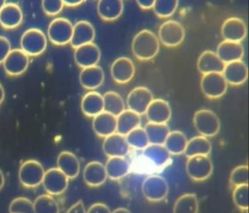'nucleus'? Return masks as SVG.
<instances>
[{
	"label": "nucleus",
	"mask_w": 249,
	"mask_h": 213,
	"mask_svg": "<svg viewBox=\"0 0 249 213\" xmlns=\"http://www.w3.org/2000/svg\"><path fill=\"white\" fill-rule=\"evenodd\" d=\"M160 42L151 30H142L137 33L132 43V51L137 59L150 60L158 55Z\"/></svg>",
	"instance_id": "nucleus-1"
},
{
	"label": "nucleus",
	"mask_w": 249,
	"mask_h": 213,
	"mask_svg": "<svg viewBox=\"0 0 249 213\" xmlns=\"http://www.w3.org/2000/svg\"><path fill=\"white\" fill-rule=\"evenodd\" d=\"M193 122L198 133L207 138L216 135L221 128L219 118L209 109H200L195 112Z\"/></svg>",
	"instance_id": "nucleus-2"
},
{
	"label": "nucleus",
	"mask_w": 249,
	"mask_h": 213,
	"mask_svg": "<svg viewBox=\"0 0 249 213\" xmlns=\"http://www.w3.org/2000/svg\"><path fill=\"white\" fill-rule=\"evenodd\" d=\"M21 47L29 57L38 56L47 47V38L39 29H29L21 36Z\"/></svg>",
	"instance_id": "nucleus-3"
},
{
	"label": "nucleus",
	"mask_w": 249,
	"mask_h": 213,
	"mask_svg": "<svg viewBox=\"0 0 249 213\" xmlns=\"http://www.w3.org/2000/svg\"><path fill=\"white\" fill-rule=\"evenodd\" d=\"M45 170L40 162L28 160L22 163L18 171V179L23 186L34 188L43 182Z\"/></svg>",
	"instance_id": "nucleus-4"
},
{
	"label": "nucleus",
	"mask_w": 249,
	"mask_h": 213,
	"mask_svg": "<svg viewBox=\"0 0 249 213\" xmlns=\"http://www.w3.org/2000/svg\"><path fill=\"white\" fill-rule=\"evenodd\" d=\"M186 170L191 179L200 182L211 176L213 171V165L208 155L194 156L188 158Z\"/></svg>",
	"instance_id": "nucleus-5"
},
{
	"label": "nucleus",
	"mask_w": 249,
	"mask_h": 213,
	"mask_svg": "<svg viewBox=\"0 0 249 213\" xmlns=\"http://www.w3.org/2000/svg\"><path fill=\"white\" fill-rule=\"evenodd\" d=\"M228 84L222 73H210L204 74L200 81L202 93L210 99L222 97L227 90Z\"/></svg>",
	"instance_id": "nucleus-6"
},
{
	"label": "nucleus",
	"mask_w": 249,
	"mask_h": 213,
	"mask_svg": "<svg viewBox=\"0 0 249 213\" xmlns=\"http://www.w3.org/2000/svg\"><path fill=\"white\" fill-rule=\"evenodd\" d=\"M186 36L184 27L178 21L169 20L159 29V40L167 47H176L183 41Z\"/></svg>",
	"instance_id": "nucleus-7"
},
{
	"label": "nucleus",
	"mask_w": 249,
	"mask_h": 213,
	"mask_svg": "<svg viewBox=\"0 0 249 213\" xmlns=\"http://www.w3.org/2000/svg\"><path fill=\"white\" fill-rule=\"evenodd\" d=\"M142 191L148 201H161L168 195V182L162 176L151 175L142 182Z\"/></svg>",
	"instance_id": "nucleus-8"
},
{
	"label": "nucleus",
	"mask_w": 249,
	"mask_h": 213,
	"mask_svg": "<svg viewBox=\"0 0 249 213\" xmlns=\"http://www.w3.org/2000/svg\"><path fill=\"white\" fill-rule=\"evenodd\" d=\"M73 25L65 18L53 19L48 28V38L53 44L64 46L71 42Z\"/></svg>",
	"instance_id": "nucleus-9"
},
{
	"label": "nucleus",
	"mask_w": 249,
	"mask_h": 213,
	"mask_svg": "<svg viewBox=\"0 0 249 213\" xmlns=\"http://www.w3.org/2000/svg\"><path fill=\"white\" fill-rule=\"evenodd\" d=\"M153 100L154 95L149 89L145 87H138L134 88L128 95L126 104L129 110L142 115L145 113Z\"/></svg>",
	"instance_id": "nucleus-10"
},
{
	"label": "nucleus",
	"mask_w": 249,
	"mask_h": 213,
	"mask_svg": "<svg viewBox=\"0 0 249 213\" xmlns=\"http://www.w3.org/2000/svg\"><path fill=\"white\" fill-rule=\"evenodd\" d=\"M42 184L49 195H58L66 191L69 179L57 168H52L45 172Z\"/></svg>",
	"instance_id": "nucleus-11"
},
{
	"label": "nucleus",
	"mask_w": 249,
	"mask_h": 213,
	"mask_svg": "<svg viewBox=\"0 0 249 213\" xmlns=\"http://www.w3.org/2000/svg\"><path fill=\"white\" fill-rule=\"evenodd\" d=\"M4 69L11 77L24 74L30 64L29 56L21 49H12L3 62Z\"/></svg>",
	"instance_id": "nucleus-12"
},
{
	"label": "nucleus",
	"mask_w": 249,
	"mask_h": 213,
	"mask_svg": "<svg viewBox=\"0 0 249 213\" xmlns=\"http://www.w3.org/2000/svg\"><path fill=\"white\" fill-rule=\"evenodd\" d=\"M101 58L100 48L94 43H87L75 49L74 59L80 68H85L97 65Z\"/></svg>",
	"instance_id": "nucleus-13"
},
{
	"label": "nucleus",
	"mask_w": 249,
	"mask_h": 213,
	"mask_svg": "<svg viewBox=\"0 0 249 213\" xmlns=\"http://www.w3.org/2000/svg\"><path fill=\"white\" fill-rule=\"evenodd\" d=\"M247 26L243 19L237 17L227 19L221 27V36L224 40L240 43L247 36Z\"/></svg>",
	"instance_id": "nucleus-14"
},
{
	"label": "nucleus",
	"mask_w": 249,
	"mask_h": 213,
	"mask_svg": "<svg viewBox=\"0 0 249 213\" xmlns=\"http://www.w3.org/2000/svg\"><path fill=\"white\" fill-rule=\"evenodd\" d=\"M112 78L118 84H126L133 78L135 67L132 59L126 57L116 59L110 68Z\"/></svg>",
	"instance_id": "nucleus-15"
},
{
	"label": "nucleus",
	"mask_w": 249,
	"mask_h": 213,
	"mask_svg": "<svg viewBox=\"0 0 249 213\" xmlns=\"http://www.w3.org/2000/svg\"><path fill=\"white\" fill-rule=\"evenodd\" d=\"M103 150L108 157H124L129 153V146L124 136L115 133L105 138Z\"/></svg>",
	"instance_id": "nucleus-16"
},
{
	"label": "nucleus",
	"mask_w": 249,
	"mask_h": 213,
	"mask_svg": "<svg viewBox=\"0 0 249 213\" xmlns=\"http://www.w3.org/2000/svg\"><path fill=\"white\" fill-rule=\"evenodd\" d=\"M95 36V29L94 26L89 21L82 20L78 21L73 26L72 38L70 43L72 47L75 49L83 45L93 43Z\"/></svg>",
	"instance_id": "nucleus-17"
},
{
	"label": "nucleus",
	"mask_w": 249,
	"mask_h": 213,
	"mask_svg": "<svg viewBox=\"0 0 249 213\" xmlns=\"http://www.w3.org/2000/svg\"><path fill=\"white\" fill-rule=\"evenodd\" d=\"M147 119L153 123L167 124L172 116L170 105L162 99H154L145 112Z\"/></svg>",
	"instance_id": "nucleus-18"
},
{
	"label": "nucleus",
	"mask_w": 249,
	"mask_h": 213,
	"mask_svg": "<svg viewBox=\"0 0 249 213\" xmlns=\"http://www.w3.org/2000/svg\"><path fill=\"white\" fill-rule=\"evenodd\" d=\"M223 76L227 84L231 85H240L244 84L249 76L247 65L243 60L234 61L225 64Z\"/></svg>",
	"instance_id": "nucleus-19"
},
{
	"label": "nucleus",
	"mask_w": 249,
	"mask_h": 213,
	"mask_svg": "<svg viewBox=\"0 0 249 213\" xmlns=\"http://www.w3.org/2000/svg\"><path fill=\"white\" fill-rule=\"evenodd\" d=\"M83 178L87 185L93 188L101 186L107 176L105 165L99 161H91L84 168Z\"/></svg>",
	"instance_id": "nucleus-20"
},
{
	"label": "nucleus",
	"mask_w": 249,
	"mask_h": 213,
	"mask_svg": "<svg viewBox=\"0 0 249 213\" xmlns=\"http://www.w3.org/2000/svg\"><path fill=\"white\" fill-rule=\"evenodd\" d=\"M216 55L224 64L242 60L244 56V48L240 43L224 40L218 44Z\"/></svg>",
	"instance_id": "nucleus-21"
},
{
	"label": "nucleus",
	"mask_w": 249,
	"mask_h": 213,
	"mask_svg": "<svg viewBox=\"0 0 249 213\" xmlns=\"http://www.w3.org/2000/svg\"><path fill=\"white\" fill-rule=\"evenodd\" d=\"M105 73L99 65L83 68L79 76V81L84 88L94 90L104 82Z\"/></svg>",
	"instance_id": "nucleus-22"
},
{
	"label": "nucleus",
	"mask_w": 249,
	"mask_h": 213,
	"mask_svg": "<svg viewBox=\"0 0 249 213\" xmlns=\"http://www.w3.org/2000/svg\"><path fill=\"white\" fill-rule=\"evenodd\" d=\"M92 128L98 136H109L116 133V116L103 111L93 117Z\"/></svg>",
	"instance_id": "nucleus-23"
},
{
	"label": "nucleus",
	"mask_w": 249,
	"mask_h": 213,
	"mask_svg": "<svg viewBox=\"0 0 249 213\" xmlns=\"http://www.w3.org/2000/svg\"><path fill=\"white\" fill-rule=\"evenodd\" d=\"M196 67L199 72L204 75L210 73H222L225 64L215 52L207 50L202 52L198 58Z\"/></svg>",
	"instance_id": "nucleus-24"
},
{
	"label": "nucleus",
	"mask_w": 249,
	"mask_h": 213,
	"mask_svg": "<svg viewBox=\"0 0 249 213\" xmlns=\"http://www.w3.org/2000/svg\"><path fill=\"white\" fill-rule=\"evenodd\" d=\"M23 21L21 8L15 3H6L0 11V24L8 30L16 28Z\"/></svg>",
	"instance_id": "nucleus-25"
},
{
	"label": "nucleus",
	"mask_w": 249,
	"mask_h": 213,
	"mask_svg": "<svg viewBox=\"0 0 249 213\" xmlns=\"http://www.w3.org/2000/svg\"><path fill=\"white\" fill-rule=\"evenodd\" d=\"M57 169L68 179H74L79 174L81 164L75 154L69 151H63L57 158Z\"/></svg>",
	"instance_id": "nucleus-26"
},
{
	"label": "nucleus",
	"mask_w": 249,
	"mask_h": 213,
	"mask_svg": "<svg viewBox=\"0 0 249 213\" xmlns=\"http://www.w3.org/2000/svg\"><path fill=\"white\" fill-rule=\"evenodd\" d=\"M124 12L122 0H100L97 3L99 17L104 21H112L118 19Z\"/></svg>",
	"instance_id": "nucleus-27"
},
{
	"label": "nucleus",
	"mask_w": 249,
	"mask_h": 213,
	"mask_svg": "<svg viewBox=\"0 0 249 213\" xmlns=\"http://www.w3.org/2000/svg\"><path fill=\"white\" fill-rule=\"evenodd\" d=\"M116 132L126 136L132 130L141 127V116L129 109H125L119 116H116Z\"/></svg>",
	"instance_id": "nucleus-28"
},
{
	"label": "nucleus",
	"mask_w": 249,
	"mask_h": 213,
	"mask_svg": "<svg viewBox=\"0 0 249 213\" xmlns=\"http://www.w3.org/2000/svg\"><path fill=\"white\" fill-rule=\"evenodd\" d=\"M81 110L89 117H94L103 112L104 110L103 96L97 92H89L83 97Z\"/></svg>",
	"instance_id": "nucleus-29"
},
{
	"label": "nucleus",
	"mask_w": 249,
	"mask_h": 213,
	"mask_svg": "<svg viewBox=\"0 0 249 213\" xmlns=\"http://www.w3.org/2000/svg\"><path fill=\"white\" fill-rule=\"evenodd\" d=\"M105 167L107 178L112 180H118L128 174L130 165L124 157H109Z\"/></svg>",
	"instance_id": "nucleus-30"
},
{
	"label": "nucleus",
	"mask_w": 249,
	"mask_h": 213,
	"mask_svg": "<svg viewBox=\"0 0 249 213\" xmlns=\"http://www.w3.org/2000/svg\"><path fill=\"white\" fill-rule=\"evenodd\" d=\"M212 150V144L207 137L197 136L189 140L184 154L188 158L196 155H208Z\"/></svg>",
	"instance_id": "nucleus-31"
},
{
	"label": "nucleus",
	"mask_w": 249,
	"mask_h": 213,
	"mask_svg": "<svg viewBox=\"0 0 249 213\" xmlns=\"http://www.w3.org/2000/svg\"><path fill=\"white\" fill-rule=\"evenodd\" d=\"M188 140L181 131H170L164 143V146L170 155H180L184 153Z\"/></svg>",
	"instance_id": "nucleus-32"
},
{
	"label": "nucleus",
	"mask_w": 249,
	"mask_h": 213,
	"mask_svg": "<svg viewBox=\"0 0 249 213\" xmlns=\"http://www.w3.org/2000/svg\"><path fill=\"white\" fill-rule=\"evenodd\" d=\"M149 144H164L170 128L167 124L153 123L148 122L144 128Z\"/></svg>",
	"instance_id": "nucleus-33"
},
{
	"label": "nucleus",
	"mask_w": 249,
	"mask_h": 213,
	"mask_svg": "<svg viewBox=\"0 0 249 213\" xmlns=\"http://www.w3.org/2000/svg\"><path fill=\"white\" fill-rule=\"evenodd\" d=\"M144 156L157 166H162L170 160V154L164 144H149L144 149Z\"/></svg>",
	"instance_id": "nucleus-34"
},
{
	"label": "nucleus",
	"mask_w": 249,
	"mask_h": 213,
	"mask_svg": "<svg viewBox=\"0 0 249 213\" xmlns=\"http://www.w3.org/2000/svg\"><path fill=\"white\" fill-rule=\"evenodd\" d=\"M199 201L195 194L180 195L173 206V213H198Z\"/></svg>",
	"instance_id": "nucleus-35"
},
{
	"label": "nucleus",
	"mask_w": 249,
	"mask_h": 213,
	"mask_svg": "<svg viewBox=\"0 0 249 213\" xmlns=\"http://www.w3.org/2000/svg\"><path fill=\"white\" fill-rule=\"evenodd\" d=\"M104 112L117 116L125 110V103L119 93L108 91L103 96Z\"/></svg>",
	"instance_id": "nucleus-36"
},
{
	"label": "nucleus",
	"mask_w": 249,
	"mask_h": 213,
	"mask_svg": "<svg viewBox=\"0 0 249 213\" xmlns=\"http://www.w3.org/2000/svg\"><path fill=\"white\" fill-rule=\"evenodd\" d=\"M35 213H59V204L53 196L49 194L39 195L34 202Z\"/></svg>",
	"instance_id": "nucleus-37"
},
{
	"label": "nucleus",
	"mask_w": 249,
	"mask_h": 213,
	"mask_svg": "<svg viewBox=\"0 0 249 213\" xmlns=\"http://www.w3.org/2000/svg\"><path fill=\"white\" fill-rule=\"evenodd\" d=\"M126 140L129 147L138 150H144L149 145L146 133L143 128L138 127L132 130L126 136Z\"/></svg>",
	"instance_id": "nucleus-38"
},
{
	"label": "nucleus",
	"mask_w": 249,
	"mask_h": 213,
	"mask_svg": "<svg viewBox=\"0 0 249 213\" xmlns=\"http://www.w3.org/2000/svg\"><path fill=\"white\" fill-rule=\"evenodd\" d=\"M178 4V0H156L153 9L160 18H168L175 14Z\"/></svg>",
	"instance_id": "nucleus-39"
},
{
	"label": "nucleus",
	"mask_w": 249,
	"mask_h": 213,
	"mask_svg": "<svg viewBox=\"0 0 249 213\" xmlns=\"http://www.w3.org/2000/svg\"><path fill=\"white\" fill-rule=\"evenodd\" d=\"M249 185L235 187L232 198L237 208L245 211L249 210Z\"/></svg>",
	"instance_id": "nucleus-40"
},
{
	"label": "nucleus",
	"mask_w": 249,
	"mask_h": 213,
	"mask_svg": "<svg viewBox=\"0 0 249 213\" xmlns=\"http://www.w3.org/2000/svg\"><path fill=\"white\" fill-rule=\"evenodd\" d=\"M10 213H35L33 201L25 197H18L11 201Z\"/></svg>",
	"instance_id": "nucleus-41"
},
{
	"label": "nucleus",
	"mask_w": 249,
	"mask_h": 213,
	"mask_svg": "<svg viewBox=\"0 0 249 213\" xmlns=\"http://www.w3.org/2000/svg\"><path fill=\"white\" fill-rule=\"evenodd\" d=\"M230 180L234 187L249 185V166L242 165L234 168L231 171Z\"/></svg>",
	"instance_id": "nucleus-42"
},
{
	"label": "nucleus",
	"mask_w": 249,
	"mask_h": 213,
	"mask_svg": "<svg viewBox=\"0 0 249 213\" xmlns=\"http://www.w3.org/2000/svg\"><path fill=\"white\" fill-rule=\"evenodd\" d=\"M64 3L62 0H43L42 8L45 14L48 16H56L60 14L63 9Z\"/></svg>",
	"instance_id": "nucleus-43"
},
{
	"label": "nucleus",
	"mask_w": 249,
	"mask_h": 213,
	"mask_svg": "<svg viewBox=\"0 0 249 213\" xmlns=\"http://www.w3.org/2000/svg\"><path fill=\"white\" fill-rule=\"evenodd\" d=\"M11 49V45L7 38L0 36V64L3 63Z\"/></svg>",
	"instance_id": "nucleus-44"
},
{
	"label": "nucleus",
	"mask_w": 249,
	"mask_h": 213,
	"mask_svg": "<svg viewBox=\"0 0 249 213\" xmlns=\"http://www.w3.org/2000/svg\"><path fill=\"white\" fill-rule=\"evenodd\" d=\"M111 210L103 203H95L87 210V213H111Z\"/></svg>",
	"instance_id": "nucleus-45"
},
{
	"label": "nucleus",
	"mask_w": 249,
	"mask_h": 213,
	"mask_svg": "<svg viewBox=\"0 0 249 213\" xmlns=\"http://www.w3.org/2000/svg\"><path fill=\"white\" fill-rule=\"evenodd\" d=\"M66 213H87L84 202L81 200L75 202L73 205L71 206Z\"/></svg>",
	"instance_id": "nucleus-46"
},
{
	"label": "nucleus",
	"mask_w": 249,
	"mask_h": 213,
	"mask_svg": "<svg viewBox=\"0 0 249 213\" xmlns=\"http://www.w3.org/2000/svg\"><path fill=\"white\" fill-rule=\"evenodd\" d=\"M155 0H138L137 3L138 6L143 10L153 9Z\"/></svg>",
	"instance_id": "nucleus-47"
},
{
	"label": "nucleus",
	"mask_w": 249,
	"mask_h": 213,
	"mask_svg": "<svg viewBox=\"0 0 249 213\" xmlns=\"http://www.w3.org/2000/svg\"><path fill=\"white\" fill-rule=\"evenodd\" d=\"M85 1L82 0H64V5L68 7H76L81 5Z\"/></svg>",
	"instance_id": "nucleus-48"
},
{
	"label": "nucleus",
	"mask_w": 249,
	"mask_h": 213,
	"mask_svg": "<svg viewBox=\"0 0 249 213\" xmlns=\"http://www.w3.org/2000/svg\"><path fill=\"white\" fill-rule=\"evenodd\" d=\"M111 213H132L129 211L128 209L124 208V207H119V208L116 209L114 211L112 212Z\"/></svg>",
	"instance_id": "nucleus-49"
},
{
	"label": "nucleus",
	"mask_w": 249,
	"mask_h": 213,
	"mask_svg": "<svg viewBox=\"0 0 249 213\" xmlns=\"http://www.w3.org/2000/svg\"><path fill=\"white\" fill-rule=\"evenodd\" d=\"M5 90H4L2 84H0V104L3 102L4 99H5Z\"/></svg>",
	"instance_id": "nucleus-50"
},
{
	"label": "nucleus",
	"mask_w": 249,
	"mask_h": 213,
	"mask_svg": "<svg viewBox=\"0 0 249 213\" xmlns=\"http://www.w3.org/2000/svg\"><path fill=\"white\" fill-rule=\"evenodd\" d=\"M5 176H4L2 171L0 170V190L3 188L4 185H5Z\"/></svg>",
	"instance_id": "nucleus-51"
},
{
	"label": "nucleus",
	"mask_w": 249,
	"mask_h": 213,
	"mask_svg": "<svg viewBox=\"0 0 249 213\" xmlns=\"http://www.w3.org/2000/svg\"><path fill=\"white\" fill-rule=\"evenodd\" d=\"M5 4H6V2H5V0H0V11H1V9H2V8H3V6Z\"/></svg>",
	"instance_id": "nucleus-52"
}]
</instances>
